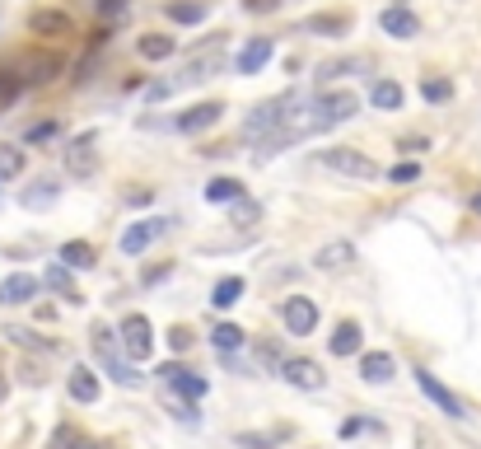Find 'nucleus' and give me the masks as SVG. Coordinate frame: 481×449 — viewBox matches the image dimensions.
<instances>
[{"mask_svg": "<svg viewBox=\"0 0 481 449\" xmlns=\"http://www.w3.org/2000/svg\"><path fill=\"white\" fill-rule=\"evenodd\" d=\"M159 375H164V384H173V389L182 394V398H206V379L201 375H192V370H182V365L173 360V365H159Z\"/></svg>", "mask_w": 481, "mask_h": 449, "instance_id": "13", "label": "nucleus"}, {"mask_svg": "<svg viewBox=\"0 0 481 449\" xmlns=\"http://www.w3.org/2000/svg\"><path fill=\"white\" fill-rule=\"evenodd\" d=\"M379 29H384L388 38H402V43H407V38L421 33V19H416L407 5H392V10H384V14H379Z\"/></svg>", "mask_w": 481, "mask_h": 449, "instance_id": "12", "label": "nucleus"}, {"mask_svg": "<svg viewBox=\"0 0 481 449\" xmlns=\"http://www.w3.org/2000/svg\"><path fill=\"white\" fill-rule=\"evenodd\" d=\"M136 52H140L145 61H169V56L178 52V38H164V33H140V38H136Z\"/></svg>", "mask_w": 481, "mask_h": 449, "instance_id": "20", "label": "nucleus"}, {"mask_svg": "<svg viewBox=\"0 0 481 449\" xmlns=\"http://www.w3.org/2000/svg\"><path fill=\"white\" fill-rule=\"evenodd\" d=\"M416 384H421V394H426V398H430V402H435L444 417H468V412H463V402H458V398H453V394H449V389H444V384H439L430 370H416Z\"/></svg>", "mask_w": 481, "mask_h": 449, "instance_id": "10", "label": "nucleus"}, {"mask_svg": "<svg viewBox=\"0 0 481 449\" xmlns=\"http://www.w3.org/2000/svg\"><path fill=\"white\" fill-rule=\"evenodd\" d=\"M266 61H271V38H248L234 56V66H239V75H257Z\"/></svg>", "mask_w": 481, "mask_h": 449, "instance_id": "14", "label": "nucleus"}, {"mask_svg": "<svg viewBox=\"0 0 481 449\" xmlns=\"http://www.w3.org/2000/svg\"><path fill=\"white\" fill-rule=\"evenodd\" d=\"M56 192H61V188H56V178H38V182H33V188H29L24 197H19V201H24L29 211H47L52 201H56Z\"/></svg>", "mask_w": 481, "mask_h": 449, "instance_id": "23", "label": "nucleus"}, {"mask_svg": "<svg viewBox=\"0 0 481 449\" xmlns=\"http://www.w3.org/2000/svg\"><path fill=\"white\" fill-rule=\"evenodd\" d=\"M169 19H173V24H201V19H206V5H201V0H173V5H169Z\"/></svg>", "mask_w": 481, "mask_h": 449, "instance_id": "30", "label": "nucleus"}, {"mask_svg": "<svg viewBox=\"0 0 481 449\" xmlns=\"http://www.w3.org/2000/svg\"><path fill=\"white\" fill-rule=\"evenodd\" d=\"M211 342H215V352H239V346H243V328H234V323H215Z\"/></svg>", "mask_w": 481, "mask_h": 449, "instance_id": "32", "label": "nucleus"}, {"mask_svg": "<svg viewBox=\"0 0 481 449\" xmlns=\"http://www.w3.org/2000/svg\"><path fill=\"white\" fill-rule=\"evenodd\" d=\"M220 66H224V52H220V38H215V47H211V52H201V56L192 61V66L182 71V80H178V85H197V80H211Z\"/></svg>", "mask_w": 481, "mask_h": 449, "instance_id": "17", "label": "nucleus"}, {"mask_svg": "<svg viewBox=\"0 0 481 449\" xmlns=\"http://www.w3.org/2000/svg\"><path fill=\"white\" fill-rule=\"evenodd\" d=\"M276 5H281V0H243V10H248V14H271Z\"/></svg>", "mask_w": 481, "mask_h": 449, "instance_id": "42", "label": "nucleus"}, {"mask_svg": "<svg viewBox=\"0 0 481 449\" xmlns=\"http://www.w3.org/2000/svg\"><path fill=\"white\" fill-rule=\"evenodd\" d=\"M308 29H313V33H337V38H342V33L350 29V19H346V14H313Z\"/></svg>", "mask_w": 481, "mask_h": 449, "instance_id": "33", "label": "nucleus"}, {"mask_svg": "<svg viewBox=\"0 0 481 449\" xmlns=\"http://www.w3.org/2000/svg\"><path fill=\"white\" fill-rule=\"evenodd\" d=\"M61 262H66L71 272H75V267L85 272V267H94V262H98V253L89 249L85 239H71V243H61Z\"/></svg>", "mask_w": 481, "mask_h": 449, "instance_id": "24", "label": "nucleus"}, {"mask_svg": "<svg viewBox=\"0 0 481 449\" xmlns=\"http://www.w3.org/2000/svg\"><path fill=\"white\" fill-rule=\"evenodd\" d=\"M24 165H29V155L19 150V146H0V182L19 178V174H24Z\"/></svg>", "mask_w": 481, "mask_h": 449, "instance_id": "28", "label": "nucleus"}, {"mask_svg": "<svg viewBox=\"0 0 481 449\" xmlns=\"http://www.w3.org/2000/svg\"><path fill=\"white\" fill-rule=\"evenodd\" d=\"M56 71H61V56H33L24 80H33V85H47V80H52Z\"/></svg>", "mask_w": 481, "mask_h": 449, "instance_id": "31", "label": "nucleus"}, {"mask_svg": "<svg viewBox=\"0 0 481 449\" xmlns=\"http://www.w3.org/2000/svg\"><path fill=\"white\" fill-rule=\"evenodd\" d=\"M392 370H397V365H392L388 352H365V356H360V375H365L369 384H388Z\"/></svg>", "mask_w": 481, "mask_h": 449, "instance_id": "21", "label": "nucleus"}, {"mask_svg": "<svg viewBox=\"0 0 481 449\" xmlns=\"http://www.w3.org/2000/svg\"><path fill=\"white\" fill-rule=\"evenodd\" d=\"M117 342H122V352H127L131 360H145V356H150V346H155L150 318H145V314H127V318H122V328H117Z\"/></svg>", "mask_w": 481, "mask_h": 449, "instance_id": "5", "label": "nucleus"}, {"mask_svg": "<svg viewBox=\"0 0 481 449\" xmlns=\"http://www.w3.org/2000/svg\"><path fill=\"white\" fill-rule=\"evenodd\" d=\"M369 104L379 108V113H397L407 104V94H402V85L397 80H374V89H369Z\"/></svg>", "mask_w": 481, "mask_h": 449, "instance_id": "18", "label": "nucleus"}, {"mask_svg": "<svg viewBox=\"0 0 481 449\" xmlns=\"http://www.w3.org/2000/svg\"><path fill=\"white\" fill-rule=\"evenodd\" d=\"M323 165L346 174V178H379V165H374L365 150H350V146H327L323 150Z\"/></svg>", "mask_w": 481, "mask_h": 449, "instance_id": "4", "label": "nucleus"}, {"mask_svg": "<svg viewBox=\"0 0 481 449\" xmlns=\"http://www.w3.org/2000/svg\"><path fill=\"white\" fill-rule=\"evenodd\" d=\"M5 337H10V342H19V346H38V352H52V342H43V337L29 333V328H5Z\"/></svg>", "mask_w": 481, "mask_h": 449, "instance_id": "38", "label": "nucleus"}, {"mask_svg": "<svg viewBox=\"0 0 481 449\" xmlns=\"http://www.w3.org/2000/svg\"><path fill=\"white\" fill-rule=\"evenodd\" d=\"M94 146H98V136H94V131L66 140L61 159H66V174H71V178H94V169H98V150H94Z\"/></svg>", "mask_w": 481, "mask_h": 449, "instance_id": "6", "label": "nucleus"}, {"mask_svg": "<svg viewBox=\"0 0 481 449\" xmlns=\"http://www.w3.org/2000/svg\"><path fill=\"white\" fill-rule=\"evenodd\" d=\"M80 445H85V436H80L75 426H56L52 440H47V449H80Z\"/></svg>", "mask_w": 481, "mask_h": 449, "instance_id": "35", "label": "nucleus"}, {"mask_svg": "<svg viewBox=\"0 0 481 449\" xmlns=\"http://www.w3.org/2000/svg\"><path fill=\"white\" fill-rule=\"evenodd\" d=\"M94 356H98V365H103V370H108V375H113L117 384H122V389H131V384H136L131 356H122V346H117V333H113V328H103V323L94 328Z\"/></svg>", "mask_w": 481, "mask_h": 449, "instance_id": "2", "label": "nucleus"}, {"mask_svg": "<svg viewBox=\"0 0 481 449\" xmlns=\"http://www.w3.org/2000/svg\"><path fill=\"white\" fill-rule=\"evenodd\" d=\"M19 89H24V75H14V71H0V113H5L14 98H19Z\"/></svg>", "mask_w": 481, "mask_h": 449, "instance_id": "34", "label": "nucleus"}, {"mask_svg": "<svg viewBox=\"0 0 481 449\" xmlns=\"http://www.w3.org/2000/svg\"><path fill=\"white\" fill-rule=\"evenodd\" d=\"M169 346H173V352H187V346H192V333H187V328H169Z\"/></svg>", "mask_w": 481, "mask_h": 449, "instance_id": "41", "label": "nucleus"}, {"mask_svg": "<svg viewBox=\"0 0 481 449\" xmlns=\"http://www.w3.org/2000/svg\"><path fill=\"white\" fill-rule=\"evenodd\" d=\"M33 295H38V276H29V272H14L0 281V304H29Z\"/></svg>", "mask_w": 481, "mask_h": 449, "instance_id": "16", "label": "nucleus"}, {"mask_svg": "<svg viewBox=\"0 0 481 449\" xmlns=\"http://www.w3.org/2000/svg\"><path fill=\"white\" fill-rule=\"evenodd\" d=\"M164 230H169V220H159V216H155V220H136L131 230L122 234V253H131V258H136V253H145Z\"/></svg>", "mask_w": 481, "mask_h": 449, "instance_id": "9", "label": "nucleus"}, {"mask_svg": "<svg viewBox=\"0 0 481 449\" xmlns=\"http://www.w3.org/2000/svg\"><path fill=\"white\" fill-rule=\"evenodd\" d=\"M220 113H224V104H197V108L178 113V131L182 136H201V131H211L220 122Z\"/></svg>", "mask_w": 481, "mask_h": 449, "instance_id": "11", "label": "nucleus"}, {"mask_svg": "<svg viewBox=\"0 0 481 449\" xmlns=\"http://www.w3.org/2000/svg\"><path fill=\"white\" fill-rule=\"evenodd\" d=\"M388 178H392V182H416V178H421V169H416V165H392Z\"/></svg>", "mask_w": 481, "mask_h": 449, "instance_id": "39", "label": "nucleus"}, {"mask_svg": "<svg viewBox=\"0 0 481 449\" xmlns=\"http://www.w3.org/2000/svg\"><path fill=\"white\" fill-rule=\"evenodd\" d=\"M5 394H10V375L0 370V402H5Z\"/></svg>", "mask_w": 481, "mask_h": 449, "instance_id": "43", "label": "nucleus"}, {"mask_svg": "<svg viewBox=\"0 0 481 449\" xmlns=\"http://www.w3.org/2000/svg\"><path fill=\"white\" fill-rule=\"evenodd\" d=\"M355 113H360V98H355L350 89H337V94H323V98H304V122H308V131H327V127H337V122H350Z\"/></svg>", "mask_w": 481, "mask_h": 449, "instance_id": "1", "label": "nucleus"}, {"mask_svg": "<svg viewBox=\"0 0 481 449\" xmlns=\"http://www.w3.org/2000/svg\"><path fill=\"white\" fill-rule=\"evenodd\" d=\"M80 449H103V445H80Z\"/></svg>", "mask_w": 481, "mask_h": 449, "instance_id": "45", "label": "nucleus"}, {"mask_svg": "<svg viewBox=\"0 0 481 449\" xmlns=\"http://www.w3.org/2000/svg\"><path fill=\"white\" fill-rule=\"evenodd\" d=\"M281 318H285L290 337H308L313 328H318V304H313L308 295H290L281 304Z\"/></svg>", "mask_w": 481, "mask_h": 449, "instance_id": "8", "label": "nucleus"}, {"mask_svg": "<svg viewBox=\"0 0 481 449\" xmlns=\"http://www.w3.org/2000/svg\"><path fill=\"white\" fill-rule=\"evenodd\" d=\"M47 285H52V291H61V295H66L71 304H80V291H75V276H71V267H66V262H52V267H47V276H43Z\"/></svg>", "mask_w": 481, "mask_h": 449, "instance_id": "26", "label": "nucleus"}, {"mask_svg": "<svg viewBox=\"0 0 481 449\" xmlns=\"http://www.w3.org/2000/svg\"><path fill=\"white\" fill-rule=\"evenodd\" d=\"M61 136V127H56V122H38V127H29L24 131V140H29V146H43V140H56Z\"/></svg>", "mask_w": 481, "mask_h": 449, "instance_id": "37", "label": "nucleus"}, {"mask_svg": "<svg viewBox=\"0 0 481 449\" xmlns=\"http://www.w3.org/2000/svg\"><path fill=\"white\" fill-rule=\"evenodd\" d=\"M360 328H355V323H337V333H332V352H337V356H355V352H360Z\"/></svg>", "mask_w": 481, "mask_h": 449, "instance_id": "27", "label": "nucleus"}, {"mask_svg": "<svg viewBox=\"0 0 481 449\" xmlns=\"http://www.w3.org/2000/svg\"><path fill=\"white\" fill-rule=\"evenodd\" d=\"M98 14L103 19H122L127 14V0H98Z\"/></svg>", "mask_w": 481, "mask_h": 449, "instance_id": "40", "label": "nucleus"}, {"mask_svg": "<svg viewBox=\"0 0 481 449\" xmlns=\"http://www.w3.org/2000/svg\"><path fill=\"white\" fill-rule=\"evenodd\" d=\"M350 258H355L350 243H327V249L313 253V267H318V272H346Z\"/></svg>", "mask_w": 481, "mask_h": 449, "instance_id": "19", "label": "nucleus"}, {"mask_svg": "<svg viewBox=\"0 0 481 449\" xmlns=\"http://www.w3.org/2000/svg\"><path fill=\"white\" fill-rule=\"evenodd\" d=\"M239 295H243V281H239V276H224L215 291H211V304H215V309H234Z\"/></svg>", "mask_w": 481, "mask_h": 449, "instance_id": "29", "label": "nucleus"}, {"mask_svg": "<svg viewBox=\"0 0 481 449\" xmlns=\"http://www.w3.org/2000/svg\"><path fill=\"white\" fill-rule=\"evenodd\" d=\"M29 29L38 38H66L71 33V14L66 10H33L29 14Z\"/></svg>", "mask_w": 481, "mask_h": 449, "instance_id": "15", "label": "nucleus"}, {"mask_svg": "<svg viewBox=\"0 0 481 449\" xmlns=\"http://www.w3.org/2000/svg\"><path fill=\"white\" fill-rule=\"evenodd\" d=\"M472 207H477V211H481V192H477V197H472Z\"/></svg>", "mask_w": 481, "mask_h": 449, "instance_id": "44", "label": "nucleus"}, {"mask_svg": "<svg viewBox=\"0 0 481 449\" xmlns=\"http://www.w3.org/2000/svg\"><path fill=\"white\" fill-rule=\"evenodd\" d=\"M421 94H426V104H449V98H453V85H449V80H426Z\"/></svg>", "mask_w": 481, "mask_h": 449, "instance_id": "36", "label": "nucleus"}, {"mask_svg": "<svg viewBox=\"0 0 481 449\" xmlns=\"http://www.w3.org/2000/svg\"><path fill=\"white\" fill-rule=\"evenodd\" d=\"M295 98L300 94H285V98H271V104H257L253 113L243 117V136H271L285 122V113L295 108Z\"/></svg>", "mask_w": 481, "mask_h": 449, "instance_id": "3", "label": "nucleus"}, {"mask_svg": "<svg viewBox=\"0 0 481 449\" xmlns=\"http://www.w3.org/2000/svg\"><path fill=\"white\" fill-rule=\"evenodd\" d=\"M239 197H243L239 178H211L206 182V201H211V207H224V201H239Z\"/></svg>", "mask_w": 481, "mask_h": 449, "instance_id": "25", "label": "nucleus"}, {"mask_svg": "<svg viewBox=\"0 0 481 449\" xmlns=\"http://www.w3.org/2000/svg\"><path fill=\"white\" fill-rule=\"evenodd\" d=\"M281 379H285V384H295V389H304V394H318L323 384H327L323 365H318V360H308V356H290V360H281Z\"/></svg>", "mask_w": 481, "mask_h": 449, "instance_id": "7", "label": "nucleus"}, {"mask_svg": "<svg viewBox=\"0 0 481 449\" xmlns=\"http://www.w3.org/2000/svg\"><path fill=\"white\" fill-rule=\"evenodd\" d=\"M71 398L75 402H94L98 398V375L89 370V365H75L71 370Z\"/></svg>", "mask_w": 481, "mask_h": 449, "instance_id": "22", "label": "nucleus"}]
</instances>
